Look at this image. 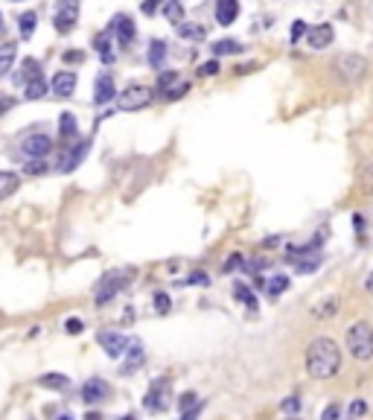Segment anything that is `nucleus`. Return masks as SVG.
Returning <instances> with one entry per match:
<instances>
[{
	"label": "nucleus",
	"instance_id": "obj_1",
	"mask_svg": "<svg viewBox=\"0 0 373 420\" xmlns=\"http://www.w3.org/2000/svg\"><path fill=\"white\" fill-rule=\"evenodd\" d=\"M341 370V348L330 336H318L306 348V374L312 379H332Z\"/></svg>",
	"mask_w": 373,
	"mask_h": 420
},
{
	"label": "nucleus",
	"instance_id": "obj_2",
	"mask_svg": "<svg viewBox=\"0 0 373 420\" xmlns=\"http://www.w3.org/2000/svg\"><path fill=\"white\" fill-rule=\"evenodd\" d=\"M347 350L356 362H367L373 359V324L370 321H353L347 327Z\"/></svg>",
	"mask_w": 373,
	"mask_h": 420
},
{
	"label": "nucleus",
	"instance_id": "obj_3",
	"mask_svg": "<svg viewBox=\"0 0 373 420\" xmlns=\"http://www.w3.org/2000/svg\"><path fill=\"white\" fill-rule=\"evenodd\" d=\"M332 70H335V76H339V82L356 85L367 76V59L359 56V53H341L332 61Z\"/></svg>",
	"mask_w": 373,
	"mask_h": 420
},
{
	"label": "nucleus",
	"instance_id": "obj_4",
	"mask_svg": "<svg viewBox=\"0 0 373 420\" xmlns=\"http://www.w3.org/2000/svg\"><path fill=\"white\" fill-rule=\"evenodd\" d=\"M152 103V91L146 85H129L122 94H117V108L120 111H140Z\"/></svg>",
	"mask_w": 373,
	"mask_h": 420
},
{
	"label": "nucleus",
	"instance_id": "obj_5",
	"mask_svg": "<svg viewBox=\"0 0 373 420\" xmlns=\"http://www.w3.org/2000/svg\"><path fill=\"white\" fill-rule=\"evenodd\" d=\"M122 286H126V271H108V275L96 283V304H108Z\"/></svg>",
	"mask_w": 373,
	"mask_h": 420
},
{
	"label": "nucleus",
	"instance_id": "obj_6",
	"mask_svg": "<svg viewBox=\"0 0 373 420\" xmlns=\"http://www.w3.org/2000/svg\"><path fill=\"white\" fill-rule=\"evenodd\" d=\"M99 344H103V350L111 356V359H120V356L129 353L131 342L122 336V333H117V330H105V333H99Z\"/></svg>",
	"mask_w": 373,
	"mask_h": 420
},
{
	"label": "nucleus",
	"instance_id": "obj_7",
	"mask_svg": "<svg viewBox=\"0 0 373 420\" xmlns=\"http://www.w3.org/2000/svg\"><path fill=\"white\" fill-rule=\"evenodd\" d=\"M158 91L160 96H167V100H181V96L190 91V85L178 79V73H164V76L158 79Z\"/></svg>",
	"mask_w": 373,
	"mask_h": 420
},
{
	"label": "nucleus",
	"instance_id": "obj_8",
	"mask_svg": "<svg viewBox=\"0 0 373 420\" xmlns=\"http://www.w3.org/2000/svg\"><path fill=\"white\" fill-rule=\"evenodd\" d=\"M169 406V382L167 379H158L152 388L146 394V409L149 412H164Z\"/></svg>",
	"mask_w": 373,
	"mask_h": 420
},
{
	"label": "nucleus",
	"instance_id": "obj_9",
	"mask_svg": "<svg viewBox=\"0 0 373 420\" xmlns=\"http://www.w3.org/2000/svg\"><path fill=\"white\" fill-rule=\"evenodd\" d=\"M332 39H335L332 23H315V27L306 32V44L312 47V50H324V47L332 44Z\"/></svg>",
	"mask_w": 373,
	"mask_h": 420
},
{
	"label": "nucleus",
	"instance_id": "obj_10",
	"mask_svg": "<svg viewBox=\"0 0 373 420\" xmlns=\"http://www.w3.org/2000/svg\"><path fill=\"white\" fill-rule=\"evenodd\" d=\"M21 149H23V155H30V158H44V155L53 152V140H50L47 134H30V138H23Z\"/></svg>",
	"mask_w": 373,
	"mask_h": 420
},
{
	"label": "nucleus",
	"instance_id": "obj_11",
	"mask_svg": "<svg viewBox=\"0 0 373 420\" xmlns=\"http://www.w3.org/2000/svg\"><path fill=\"white\" fill-rule=\"evenodd\" d=\"M76 21H79V3L76 0H65L58 9V15H56V30L58 32H67L76 27Z\"/></svg>",
	"mask_w": 373,
	"mask_h": 420
},
{
	"label": "nucleus",
	"instance_id": "obj_12",
	"mask_svg": "<svg viewBox=\"0 0 373 420\" xmlns=\"http://www.w3.org/2000/svg\"><path fill=\"white\" fill-rule=\"evenodd\" d=\"M236 18H239V0H216V21L222 27H231Z\"/></svg>",
	"mask_w": 373,
	"mask_h": 420
},
{
	"label": "nucleus",
	"instance_id": "obj_13",
	"mask_svg": "<svg viewBox=\"0 0 373 420\" xmlns=\"http://www.w3.org/2000/svg\"><path fill=\"white\" fill-rule=\"evenodd\" d=\"M76 91V73L73 70H58L53 76V94L56 96H70Z\"/></svg>",
	"mask_w": 373,
	"mask_h": 420
},
{
	"label": "nucleus",
	"instance_id": "obj_14",
	"mask_svg": "<svg viewBox=\"0 0 373 420\" xmlns=\"http://www.w3.org/2000/svg\"><path fill=\"white\" fill-rule=\"evenodd\" d=\"M82 397L85 400H88V403H99V400H105L108 397V382L105 379H88V382H85V386H82Z\"/></svg>",
	"mask_w": 373,
	"mask_h": 420
},
{
	"label": "nucleus",
	"instance_id": "obj_15",
	"mask_svg": "<svg viewBox=\"0 0 373 420\" xmlns=\"http://www.w3.org/2000/svg\"><path fill=\"white\" fill-rule=\"evenodd\" d=\"M111 100H117V91H114V82L111 76H99L96 79V88H94V103L96 105H105Z\"/></svg>",
	"mask_w": 373,
	"mask_h": 420
},
{
	"label": "nucleus",
	"instance_id": "obj_16",
	"mask_svg": "<svg viewBox=\"0 0 373 420\" xmlns=\"http://www.w3.org/2000/svg\"><path fill=\"white\" fill-rule=\"evenodd\" d=\"M111 32L120 35V44H129L134 39V23L129 15H117L114 21H111Z\"/></svg>",
	"mask_w": 373,
	"mask_h": 420
},
{
	"label": "nucleus",
	"instance_id": "obj_17",
	"mask_svg": "<svg viewBox=\"0 0 373 420\" xmlns=\"http://www.w3.org/2000/svg\"><path fill=\"white\" fill-rule=\"evenodd\" d=\"M88 149H91V143H88V140H82V143H79V146H76V149H73L70 155H65V160H61V172L76 169V167H79V160H82L85 155H88Z\"/></svg>",
	"mask_w": 373,
	"mask_h": 420
},
{
	"label": "nucleus",
	"instance_id": "obj_18",
	"mask_svg": "<svg viewBox=\"0 0 373 420\" xmlns=\"http://www.w3.org/2000/svg\"><path fill=\"white\" fill-rule=\"evenodd\" d=\"M15 44H0V76H6V73L12 70V65H15Z\"/></svg>",
	"mask_w": 373,
	"mask_h": 420
},
{
	"label": "nucleus",
	"instance_id": "obj_19",
	"mask_svg": "<svg viewBox=\"0 0 373 420\" xmlns=\"http://www.w3.org/2000/svg\"><path fill=\"white\" fill-rule=\"evenodd\" d=\"M18 184H21V178L15 176V172H0V199H9L12 193L18 190Z\"/></svg>",
	"mask_w": 373,
	"mask_h": 420
},
{
	"label": "nucleus",
	"instance_id": "obj_20",
	"mask_svg": "<svg viewBox=\"0 0 373 420\" xmlns=\"http://www.w3.org/2000/svg\"><path fill=\"white\" fill-rule=\"evenodd\" d=\"M39 386L61 391V388H67V386H70V377H65V374H44V377H39Z\"/></svg>",
	"mask_w": 373,
	"mask_h": 420
},
{
	"label": "nucleus",
	"instance_id": "obj_21",
	"mask_svg": "<svg viewBox=\"0 0 373 420\" xmlns=\"http://www.w3.org/2000/svg\"><path fill=\"white\" fill-rule=\"evenodd\" d=\"M160 12L172 21V23H181V18H184V9H181V0H164L160 3Z\"/></svg>",
	"mask_w": 373,
	"mask_h": 420
},
{
	"label": "nucleus",
	"instance_id": "obj_22",
	"mask_svg": "<svg viewBox=\"0 0 373 420\" xmlns=\"http://www.w3.org/2000/svg\"><path fill=\"white\" fill-rule=\"evenodd\" d=\"M335 313H339V298H327V301H321L315 310H312V315L315 318H332Z\"/></svg>",
	"mask_w": 373,
	"mask_h": 420
},
{
	"label": "nucleus",
	"instance_id": "obj_23",
	"mask_svg": "<svg viewBox=\"0 0 373 420\" xmlns=\"http://www.w3.org/2000/svg\"><path fill=\"white\" fill-rule=\"evenodd\" d=\"M167 59V44L164 41H152V47H149V65L152 67H160Z\"/></svg>",
	"mask_w": 373,
	"mask_h": 420
},
{
	"label": "nucleus",
	"instance_id": "obj_24",
	"mask_svg": "<svg viewBox=\"0 0 373 420\" xmlns=\"http://www.w3.org/2000/svg\"><path fill=\"white\" fill-rule=\"evenodd\" d=\"M242 50V44L239 41H233V39H222L213 44V53L216 56H233V53H239Z\"/></svg>",
	"mask_w": 373,
	"mask_h": 420
},
{
	"label": "nucleus",
	"instance_id": "obj_25",
	"mask_svg": "<svg viewBox=\"0 0 373 420\" xmlns=\"http://www.w3.org/2000/svg\"><path fill=\"white\" fill-rule=\"evenodd\" d=\"M286 289H289V277H286V275H277V277H271L266 283V292L271 295V298H277V295H283Z\"/></svg>",
	"mask_w": 373,
	"mask_h": 420
},
{
	"label": "nucleus",
	"instance_id": "obj_26",
	"mask_svg": "<svg viewBox=\"0 0 373 420\" xmlns=\"http://www.w3.org/2000/svg\"><path fill=\"white\" fill-rule=\"evenodd\" d=\"M178 35L190 41H202L204 39V27H195V23H178Z\"/></svg>",
	"mask_w": 373,
	"mask_h": 420
},
{
	"label": "nucleus",
	"instance_id": "obj_27",
	"mask_svg": "<svg viewBox=\"0 0 373 420\" xmlns=\"http://www.w3.org/2000/svg\"><path fill=\"white\" fill-rule=\"evenodd\" d=\"M126 356H129V365H126V370L138 368V365L146 359V353H143V344H140V342H131V344H129V353H126Z\"/></svg>",
	"mask_w": 373,
	"mask_h": 420
},
{
	"label": "nucleus",
	"instance_id": "obj_28",
	"mask_svg": "<svg viewBox=\"0 0 373 420\" xmlns=\"http://www.w3.org/2000/svg\"><path fill=\"white\" fill-rule=\"evenodd\" d=\"M35 21H39V15H35V12H23V15H21V35H23V39H32V32H35Z\"/></svg>",
	"mask_w": 373,
	"mask_h": 420
},
{
	"label": "nucleus",
	"instance_id": "obj_29",
	"mask_svg": "<svg viewBox=\"0 0 373 420\" xmlns=\"http://www.w3.org/2000/svg\"><path fill=\"white\" fill-rule=\"evenodd\" d=\"M58 129H61V138H73V134H76V117H73L70 111H65V114L58 117Z\"/></svg>",
	"mask_w": 373,
	"mask_h": 420
},
{
	"label": "nucleus",
	"instance_id": "obj_30",
	"mask_svg": "<svg viewBox=\"0 0 373 420\" xmlns=\"http://www.w3.org/2000/svg\"><path fill=\"white\" fill-rule=\"evenodd\" d=\"M94 47H96V53L103 56V61H111L114 59V53H111V41H108V32H103V35H96V41H94Z\"/></svg>",
	"mask_w": 373,
	"mask_h": 420
},
{
	"label": "nucleus",
	"instance_id": "obj_31",
	"mask_svg": "<svg viewBox=\"0 0 373 420\" xmlns=\"http://www.w3.org/2000/svg\"><path fill=\"white\" fill-rule=\"evenodd\" d=\"M44 94H47V82H44V79H32V82H27V100H41Z\"/></svg>",
	"mask_w": 373,
	"mask_h": 420
},
{
	"label": "nucleus",
	"instance_id": "obj_32",
	"mask_svg": "<svg viewBox=\"0 0 373 420\" xmlns=\"http://www.w3.org/2000/svg\"><path fill=\"white\" fill-rule=\"evenodd\" d=\"M233 295H236V298H239L245 306H251V310L257 306V298L251 295V289H248V286H242V283H236V286H233Z\"/></svg>",
	"mask_w": 373,
	"mask_h": 420
},
{
	"label": "nucleus",
	"instance_id": "obj_33",
	"mask_svg": "<svg viewBox=\"0 0 373 420\" xmlns=\"http://www.w3.org/2000/svg\"><path fill=\"white\" fill-rule=\"evenodd\" d=\"M178 406H181V414H186V412H193V409H198V406H202V403H198V394H184V397L178 400Z\"/></svg>",
	"mask_w": 373,
	"mask_h": 420
},
{
	"label": "nucleus",
	"instance_id": "obj_34",
	"mask_svg": "<svg viewBox=\"0 0 373 420\" xmlns=\"http://www.w3.org/2000/svg\"><path fill=\"white\" fill-rule=\"evenodd\" d=\"M359 184H362L365 193H373V160L362 169V176H359Z\"/></svg>",
	"mask_w": 373,
	"mask_h": 420
},
{
	"label": "nucleus",
	"instance_id": "obj_35",
	"mask_svg": "<svg viewBox=\"0 0 373 420\" xmlns=\"http://www.w3.org/2000/svg\"><path fill=\"white\" fill-rule=\"evenodd\" d=\"M321 266V254L315 251V254H309V260H297V271H303V275H306V271H315Z\"/></svg>",
	"mask_w": 373,
	"mask_h": 420
},
{
	"label": "nucleus",
	"instance_id": "obj_36",
	"mask_svg": "<svg viewBox=\"0 0 373 420\" xmlns=\"http://www.w3.org/2000/svg\"><path fill=\"white\" fill-rule=\"evenodd\" d=\"M306 32H309L306 23H303V21H295V23H292V30H289V41H292V44H297V41H301Z\"/></svg>",
	"mask_w": 373,
	"mask_h": 420
},
{
	"label": "nucleus",
	"instance_id": "obj_37",
	"mask_svg": "<svg viewBox=\"0 0 373 420\" xmlns=\"http://www.w3.org/2000/svg\"><path fill=\"white\" fill-rule=\"evenodd\" d=\"M178 283H190V286H207L210 277L204 271H193V275H186V280H178Z\"/></svg>",
	"mask_w": 373,
	"mask_h": 420
},
{
	"label": "nucleus",
	"instance_id": "obj_38",
	"mask_svg": "<svg viewBox=\"0 0 373 420\" xmlns=\"http://www.w3.org/2000/svg\"><path fill=\"white\" fill-rule=\"evenodd\" d=\"M341 403H330L324 412H321V420H341Z\"/></svg>",
	"mask_w": 373,
	"mask_h": 420
},
{
	"label": "nucleus",
	"instance_id": "obj_39",
	"mask_svg": "<svg viewBox=\"0 0 373 420\" xmlns=\"http://www.w3.org/2000/svg\"><path fill=\"white\" fill-rule=\"evenodd\" d=\"M23 76H27V82L41 79V76H39V61H35V59H27V61H23Z\"/></svg>",
	"mask_w": 373,
	"mask_h": 420
},
{
	"label": "nucleus",
	"instance_id": "obj_40",
	"mask_svg": "<svg viewBox=\"0 0 373 420\" xmlns=\"http://www.w3.org/2000/svg\"><path fill=\"white\" fill-rule=\"evenodd\" d=\"M367 414V403L365 400H353L350 403V420H362Z\"/></svg>",
	"mask_w": 373,
	"mask_h": 420
},
{
	"label": "nucleus",
	"instance_id": "obj_41",
	"mask_svg": "<svg viewBox=\"0 0 373 420\" xmlns=\"http://www.w3.org/2000/svg\"><path fill=\"white\" fill-rule=\"evenodd\" d=\"M280 409L286 412V414H297V409H301V400H297V394H292V397L289 400H283V406H280Z\"/></svg>",
	"mask_w": 373,
	"mask_h": 420
},
{
	"label": "nucleus",
	"instance_id": "obj_42",
	"mask_svg": "<svg viewBox=\"0 0 373 420\" xmlns=\"http://www.w3.org/2000/svg\"><path fill=\"white\" fill-rule=\"evenodd\" d=\"M248 263H245V257L242 254H231V260L225 263V271H236V269H245Z\"/></svg>",
	"mask_w": 373,
	"mask_h": 420
},
{
	"label": "nucleus",
	"instance_id": "obj_43",
	"mask_svg": "<svg viewBox=\"0 0 373 420\" xmlns=\"http://www.w3.org/2000/svg\"><path fill=\"white\" fill-rule=\"evenodd\" d=\"M198 73H202V76H216L219 73V61L213 59V61H204L202 67H198Z\"/></svg>",
	"mask_w": 373,
	"mask_h": 420
},
{
	"label": "nucleus",
	"instance_id": "obj_44",
	"mask_svg": "<svg viewBox=\"0 0 373 420\" xmlns=\"http://www.w3.org/2000/svg\"><path fill=\"white\" fill-rule=\"evenodd\" d=\"M65 330H67V333H73V336H79V333L85 330V324H82L79 318H67V321H65Z\"/></svg>",
	"mask_w": 373,
	"mask_h": 420
},
{
	"label": "nucleus",
	"instance_id": "obj_45",
	"mask_svg": "<svg viewBox=\"0 0 373 420\" xmlns=\"http://www.w3.org/2000/svg\"><path fill=\"white\" fill-rule=\"evenodd\" d=\"M155 310L158 313H169V298L167 295H155Z\"/></svg>",
	"mask_w": 373,
	"mask_h": 420
},
{
	"label": "nucleus",
	"instance_id": "obj_46",
	"mask_svg": "<svg viewBox=\"0 0 373 420\" xmlns=\"http://www.w3.org/2000/svg\"><path fill=\"white\" fill-rule=\"evenodd\" d=\"M61 59H65V65H79V61H82L85 56H82L79 50H73V53L67 50V53H65V56H61Z\"/></svg>",
	"mask_w": 373,
	"mask_h": 420
},
{
	"label": "nucleus",
	"instance_id": "obj_47",
	"mask_svg": "<svg viewBox=\"0 0 373 420\" xmlns=\"http://www.w3.org/2000/svg\"><path fill=\"white\" fill-rule=\"evenodd\" d=\"M353 228H356L359 237H365V219H362V213H353Z\"/></svg>",
	"mask_w": 373,
	"mask_h": 420
},
{
	"label": "nucleus",
	"instance_id": "obj_48",
	"mask_svg": "<svg viewBox=\"0 0 373 420\" xmlns=\"http://www.w3.org/2000/svg\"><path fill=\"white\" fill-rule=\"evenodd\" d=\"M160 3H164V0H146V3H143V12H146V15H155V9H158Z\"/></svg>",
	"mask_w": 373,
	"mask_h": 420
},
{
	"label": "nucleus",
	"instance_id": "obj_49",
	"mask_svg": "<svg viewBox=\"0 0 373 420\" xmlns=\"http://www.w3.org/2000/svg\"><path fill=\"white\" fill-rule=\"evenodd\" d=\"M47 169V164H39V160H32V164L27 167V172H32V176H39V172H44Z\"/></svg>",
	"mask_w": 373,
	"mask_h": 420
},
{
	"label": "nucleus",
	"instance_id": "obj_50",
	"mask_svg": "<svg viewBox=\"0 0 373 420\" xmlns=\"http://www.w3.org/2000/svg\"><path fill=\"white\" fill-rule=\"evenodd\" d=\"M365 289L373 295V271H370V275H367V280H365Z\"/></svg>",
	"mask_w": 373,
	"mask_h": 420
},
{
	"label": "nucleus",
	"instance_id": "obj_51",
	"mask_svg": "<svg viewBox=\"0 0 373 420\" xmlns=\"http://www.w3.org/2000/svg\"><path fill=\"white\" fill-rule=\"evenodd\" d=\"M12 108V100H3V103H0V114H3V111H9Z\"/></svg>",
	"mask_w": 373,
	"mask_h": 420
},
{
	"label": "nucleus",
	"instance_id": "obj_52",
	"mask_svg": "<svg viewBox=\"0 0 373 420\" xmlns=\"http://www.w3.org/2000/svg\"><path fill=\"white\" fill-rule=\"evenodd\" d=\"M85 420H103V417H99V414H94V412H88V414H85Z\"/></svg>",
	"mask_w": 373,
	"mask_h": 420
},
{
	"label": "nucleus",
	"instance_id": "obj_53",
	"mask_svg": "<svg viewBox=\"0 0 373 420\" xmlns=\"http://www.w3.org/2000/svg\"><path fill=\"white\" fill-rule=\"evenodd\" d=\"M58 420H73V417H70V414H61V417H58Z\"/></svg>",
	"mask_w": 373,
	"mask_h": 420
},
{
	"label": "nucleus",
	"instance_id": "obj_54",
	"mask_svg": "<svg viewBox=\"0 0 373 420\" xmlns=\"http://www.w3.org/2000/svg\"><path fill=\"white\" fill-rule=\"evenodd\" d=\"M122 420H134V414H126V417H122Z\"/></svg>",
	"mask_w": 373,
	"mask_h": 420
},
{
	"label": "nucleus",
	"instance_id": "obj_55",
	"mask_svg": "<svg viewBox=\"0 0 373 420\" xmlns=\"http://www.w3.org/2000/svg\"><path fill=\"white\" fill-rule=\"evenodd\" d=\"M289 420H297V417H289Z\"/></svg>",
	"mask_w": 373,
	"mask_h": 420
}]
</instances>
